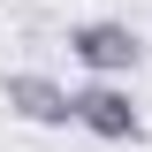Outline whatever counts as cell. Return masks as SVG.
Here are the masks:
<instances>
[{
	"label": "cell",
	"instance_id": "1",
	"mask_svg": "<svg viewBox=\"0 0 152 152\" xmlns=\"http://www.w3.org/2000/svg\"><path fill=\"white\" fill-rule=\"evenodd\" d=\"M69 61L122 84V76L145 61V38H137V23H122V15H84V23L69 31Z\"/></svg>",
	"mask_w": 152,
	"mask_h": 152
},
{
	"label": "cell",
	"instance_id": "3",
	"mask_svg": "<svg viewBox=\"0 0 152 152\" xmlns=\"http://www.w3.org/2000/svg\"><path fill=\"white\" fill-rule=\"evenodd\" d=\"M0 99H8L15 122H38V129H69V122H76V91L53 84L46 69H8V76H0Z\"/></svg>",
	"mask_w": 152,
	"mask_h": 152
},
{
	"label": "cell",
	"instance_id": "2",
	"mask_svg": "<svg viewBox=\"0 0 152 152\" xmlns=\"http://www.w3.org/2000/svg\"><path fill=\"white\" fill-rule=\"evenodd\" d=\"M76 129H91L99 145H137V137H145V114H137L129 84H114V76H91V84L76 91Z\"/></svg>",
	"mask_w": 152,
	"mask_h": 152
}]
</instances>
